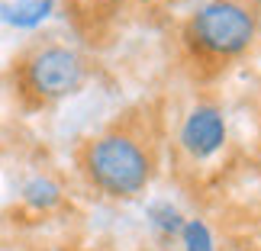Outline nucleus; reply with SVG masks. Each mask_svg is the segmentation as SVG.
<instances>
[{
  "mask_svg": "<svg viewBox=\"0 0 261 251\" xmlns=\"http://www.w3.org/2000/svg\"><path fill=\"white\" fill-rule=\"evenodd\" d=\"M90 65L81 48L58 36H39L10 62V84L26 109H45L87 84Z\"/></svg>",
  "mask_w": 261,
  "mask_h": 251,
  "instance_id": "2",
  "label": "nucleus"
},
{
  "mask_svg": "<svg viewBox=\"0 0 261 251\" xmlns=\"http://www.w3.org/2000/svg\"><path fill=\"white\" fill-rule=\"evenodd\" d=\"M23 203L29 209H39V213L55 209L58 203H62V184L52 180V177H33L23 187Z\"/></svg>",
  "mask_w": 261,
  "mask_h": 251,
  "instance_id": "6",
  "label": "nucleus"
},
{
  "mask_svg": "<svg viewBox=\"0 0 261 251\" xmlns=\"http://www.w3.org/2000/svg\"><path fill=\"white\" fill-rule=\"evenodd\" d=\"M252 4H255V7H258V10H261V0H252Z\"/></svg>",
  "mask_w": 261,
  "mask_h": 251,
  "instance_id": "10",
  "label": "nucleus"
},
{
  "mask_svg": "<svg viewBox=\"0 0 261 251\" xmlns=\"http://www.w3.org/2000/svg\"><path fill=\"white\" fill-rule=\"evenodd\" d=\"M148 219H152V226L155 229H162L165 235H177L180 232V226H184V219H180V213L171 206V203H152L148 206Z\"/></svg>",
  "mask_w": 261,
  "mask_h": 251,
  "instance_id": "8",
  "label": "nucleus"
},
{
  "mask_svg": "<svg viewBox=\"0 0 261 251\" xmlns=\"http://www.w3.org/2000/svg\"><path fill=\"white\" fill-rule=\"evenodd\" d=\"M180 242H184V251H216L213 245V232L203 219H184L180 226Z\"/></svg>",
  "mask_w": 261,
  "mask_h": 251,
  "instance_id": "7",
  "label": "nucleus"
},
{
  "mask_svg": "<svg viewBox=\"0 0 261 251\" xmlns=\"http://www.w3.org/2000/svg\"><path fill=\"white\" fill-rule=\"evenodd\" d=\"M126 4H133V7H158V4H165V0H126Z\"/></svg>",
  "mask_w": 261,
  "mask_h": 251,
  "instance_id": "9",
  "label": "nucleus"
},
{
  "mask_svg": "<svg viewBox=\"0 0 261 251\" xmlns=\"http://www.w3.org/2000/svg\"><path fill=\"white\" fill-rule=\"evenodd\" d=\"M261 10L252 0H206L187 16L180 42L187 55L203 65H226L255 45Z\"/></svg>",
  "mask_w": 261,
  "mask_h": 251,
  "instance_id": "3",
  "label": "nucleus"
},
{
  "mask_svg": "<svg viewBox=\"0 0 261 251\" xmlns=\"http://www.w3.org/2000/svg\"><path fill=\"white\" fill-rule=\"evenodd\" d=\"M158 142L145 123H116L84 138L77 148V168L90 187L113 200H133L145 193L155 177Z\"/></svg>",
  "mask_w": 261,
  "mask_h": 251,
  "instance_id": "1",
  "label": "nucleus"
},
{
  "mask_svg": "<svg viewBox=\"0 0 261 251\" xmlns=\"http://www.w3.org/2000/svg\"><path fill=\"white\" fill-rule=\"evenodd\" d=\"M55 10L58 0H0V23L10 29H39Z\"/></svg>",
  "mask_w": 261,
  "mask_h": 251,
  "instance_id": "5",
  "label": "nucleus"
},
{
  "mask_svg": "<svg viewBox=\"0 0 261 251\" xmlns=\"http://www.w3.org/2000/svg\"><path fill=\"white\" fill-rule=\"evenodd\" d=\"M229 138V126H226V113L219 103H194L180 119V129H177V148L187 161H210L213 155L223 152Z\"/></svg>",
  "mask_w": 261,
  "mask_h": 251,
  "instance_id": "4",
  "label": "nucleus"
}]
</instances>
